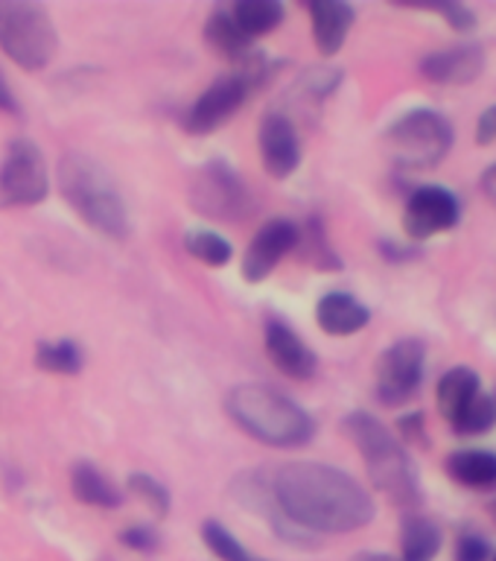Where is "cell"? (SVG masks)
<instances>
[{"mask_svg":"<svg viewBox=\"0 0 496 561\" xmlns=\"http://www.w3.org/2000/svg\"><path fill=\"white\" fill-rule=\"evenodd\" d=\"M275 506L301 533H357L374 520V500L348 471L324 462L280 465L269 477Z\"/></svg>","mask_w":496,"mask_h":561,"instance_id":"cell-1","label":"cell"},{"mask_svg":"<svg viewBox=\"0 0 496 561\" xmlns=\"http://www.w3.org/2000/svg\"><path fill=\"white\" fill-rule=\"evenodd\" d=\"M237 427L269 447H301L315 436L313 415L272 383H240L226 398Z\"/></svg>","mask_w":496,"mask_h":561,"instance_id":"cell-2","label":"cell"},{"mask_svg":"<svg viewBox=\"0 0 496 561\" xmlns=\"http://www.w3.org/2000/svg\"><path fill=\"white\" fill-rule=\"evenodd\" d=\"M59 191L70 208L88 226L112 240L131 234V219L120 187L96 158L85 152H68L59 161Z\"/></svg>","mask_w":496,"mask_h":561,"instance_id":"cell-3","label":"cell"},{"mask_svg":"<svg viewBox=\"0 0 496 561\" xmlns=\"http://www.w3.org/2000/svg\"><path fill=\"white\" fill-rule=\"evenodd\" d=\"M345 433L357 445L368 468V477L385 497L403 508L420 503V480L406 447L392 436V430L371 412H350L345 419Z\"/></svg>","mask_w":496,"mask_h":561,"instance_id":"cell-4","label":"cell"},{"mask_svg":"<svg viewBox=\"0 0 496 561\" xmlns=\"http://www.w3.org/2000/svg\"><path fill=\"white\" fill-rule=\"evenodd\" d=\"M0 50L24 70H42L56 59L59 35L50 12L30 0H0Z\"/></svg>","mask_w":496,"mask_h":561,"instance_id":"cell-5","label":"cell"},{"mask_svg":"<svg viewBox=\"0 0 496 561\" xmlns=\"http://www.w3.org/2000/svg\"><path fill=\"white\" fill-rule=\"evenodd\" d=\"M385 149L397 167L432 170L453 149V126L441 112L412 108L385 129Z\"/></svg>","mask_w":496,"mask_h":561,"instance_id":"cell-6","label":"cell"},{"mask_svg":"<svg viewBox=\"0 0 496 561\" xmlns=\"http://www.w3.org/2000/svg\"><path fill=\"white\" fill-rule=\"evenodd\" d=\"M266 73H272V68L263 61V56H257L254 61H249V65H243L240 70H234V73L219 77L217 82L205 88V94L187 108V114H184V129L191 131V135H210V131H217L219 126H226V123L231 121V114L243 108L249 94L261 85Z\"/></svg>","mask_w":496,"mask_h":561,"instance_id":"cell-7","label":"cell"},{"mask_svg":"<svg viewBox=\"0 0 496 561\" xmlns=\"http://www.w3.org/2000/svg\"><path fill=\"white\" fill-rule=\"evenodd\" d=\"M191 205L201 217L240 222L252 214L254 199L243 179L226 161H208L193 173Z\"/></svg>","mask_w":496,"mask_h":561,"instance_id":"cell-8","label":"cell"},{"mask_svg":"<svg viewBox=\"0 0 496 561\" xmlns=\"http://www.w3.org/2000/svg\"><path fill=\"white\" fill-rule=\"evenodd\" d=\"M47 191L50 179L42 149L26 138L12 140L0 164V205H38Z\"/></svg>","mask_w":496,"mask_h":561,"instance_id":"cell-9","label":"cell"},{"mask_svg":"<svg viewBox=\"0 0 496 561\" xmlns=\"http://www.w3.org/2000/svg\"><path fill=\"white\" fill-rule=\"evenodd\" d=\"M427 348L420 340H397L377 359V398L385 407H401L424 383Z\"/></svg>","mask_w":496,"mask_h":561,"instance_id":"cell-10","label":"cell"},{"mask_svg":"<svg viewBox=\"0 0 496 561\" xmlns=\"http://www.w3.org/2000/svg\"><path fill=\"white\" fill-rule=\"evenodd\" d=\"M459 219H462V205L455 199V193L441 184H424L406 199L403 231L412 240H429L459 226Z\"/></svg>","mask_w":496,"mask_h":561,"instance_id":"cell-11","label":"cell"},{"mask_svg":"<svg viewBox=\"0 0 496 561\" xmlns=\"http://www.w3.org/2000/svg\"><path fill=\"white\" fill-rule=\"evenodd\" d=\"M298 234L301 228L292 219H269L266 226L252 237L243 257V278L249 284H261L272 275V270L287 257L292 249H298Z\"/></svg>","mask_w":496,"mask_h":561,"instance_id":"cell-12","label":"cell"},{"mask_svg":"<svg viewBox=\"0 0 496 561\" xmlns=\"http://www.w3.org/2000/svg\"><path fill=\"white\" fill-rule=\"evenodd\" d=\"M257 147H261L263 170L272 179H289L301 164V140H298L296 123L289 121L287 114H266L261 123V135H257Z\"/></svg>","mask_w":496,"mask_h":561,"instance_id":"cell-13","label":"cell"},{"mask_svg":"<svg viewBox=\"0 0 496 561\" xmlns=\"http://www.w3.org/2000/svg\"><path fill=\"white\" fill-rule=\"evenodd\" d=\"M263 345H266V357L272 359V366L292 380H310L319 368L313 348L287 322H278V319L266 322Z\"/></svg>","mask_w":496,"mask_h":561,"instance_id":"cell-14","label":"cell"},{"mask_svg":"<svg viewBox=\"0 0 496 561\" xmlns=\"http://www.w3.org/2000/svg\"><path fill=\"white\" fill-rule=\"evenodd\" d=\"M482 70H485V53L480 44H455L429 53L420 61V77L436 85H468L482 77Z\"/></svg>","mask_w":496,"mask_h":561,"instance_id":"cell-15","label":"cell"},{"mask_svg":"<svg viewBox=\"0 0 496 561\" xmlns=\"http://www.w3.org/2000/svg\"><path fill=\"white\" fill-rule=\"evenodd\" d=\"M307 12L313 18V38L322 56H336L348 38L350 26L357 21V12L342 0H310Z\"/></svg>","mask_w":496,"mask_h":561,"instance_id":"cell-16","label":"cell"},{"mask_svg":"<svg viewBox=\"0 0 496 561\" xmlns=\"http://www.w3.org/2000/svg\"><path fill=\"white\" fill-rule=\"evenodd\" d=\"M315 322L331 336H354L371 322V310L357 296L336 289V293H327V296L319 298Z\"/></svg>","mask_w":496,"mask_h":561,"instance_id":"cell-17","label":"cell"},{"mask_svg":"<svg viewBox=\"0 0 496 561\" xmlns=\"http://www.w3.org/2000/svg\"><path fill=\"white\" fill-rule=\"evenodd\" d=\"M447 473L464 489H496V454L480 447L455 450L447 456Z\"/></svg>","mask_w":496,"mask_h":561,"instance_id":"cell-18","label":"cell"},{"mask_svg":"<svg viewBox=\"0 0 496 561\" xmlns=\"http://www.w3.org/2000/svg\"><path fill=\"white\" fill-rule=\"evenodd\" d=\"M70 491L73 497L94 508H117L123 503L120 489L91 462H77L70 468Z\"/></svg>","mask_w":496,"mask_h":561,"instance_id":"cell-19","label":"cell"},{"mask_svg":"<svg viewBox=\"0 0 496 561\" xmlns=\"http://www.w3.org/2000/svg\"><path fill=\"white\" fill-rule=\"evenodd\" d=\"M482 392L480 375L471 366H455L450 368L441 380H438V412L453 424L468 403Z\"/></svg>","mask_w":496,"mask_h":561,"instance_id":"cell-20","label":"cell"},{"mask_svg":"<svg viewBox=\"0 0 496 561\" xmlns=\"http://www.w3.org/2000/svg\"><path fill=\"white\" fill-rule=\"evenodd\" d=\"M441 552V529L418 512H406L401 524V561H432Z\"/></svg>","mask_w":496,"mask_h":561,"instance_id":"cell-21","label":"cell"},{"mask_svg":"<svg viewBox=\"0 0 496 561\" xmlns=\"http://www.w3.org/2000/svg\"><path fill=\"white\" fill-rule=\"evenodd\" d=\"M205 38L217 53H222L226 59H234L240 65H249V61L257 56L252 47V38L240 33V26L234 24V18L228 9H217L214 15L208 18L205 24Z\"/></svg>","mask_w":496,"mask_h":561,"instance_id":"cell-22","label":"cell"},{"mask_svg":"<svg viewBox=\"0 0 496 561\" xmlns=\"http://www.w3.org/2000/svg\"><path fill=\"white\" fill-rule=\"evenodd\" d=\"M228 12L234 18V24L240 26V33L249 35V38L269 35L272 30L284 24V3H278V0H240Z\"/></svg>","mask_w":496,"mask_h":561,"instance_id":"cell-23","label":"cell"},{"mask_svg":"<svg viewBox=\"0 0 496 561\" xmlns=\"http://www.w3.org/2000/svg\"><path fill=\"white\" fill-rule=\"evenodd\" d=\"M82 348L73 340H59V342H38L35 348V366L50 371V375H79L82 371Z\"/></svg>","mask_w":496,"mask_h":561,"instance_id":"cell-24","label":"cell"},{"mask_svg":"<svg viewBox=\"0 0 496 561\" xmlns=\"http://www.w3.org/2000/svg\"><path fill=\"white\" fill-rule=\"evenodd\" d=\"M450 427L459 433V436H482L488 430L496 427V401L494 394L480 392L468 407L462 410V415L450 424Z\"/></svg>","mask_w":496,"mask_h":561,"instance_id":"cell-25","label":"cell"},{"mask_svg":"<svg viewBox=\"0 0 496 561\" xmlns=\"http://www.w3.org/2000/svg\"><path fill=\"white\" fill-rule=\"evenodd\" d=\"M184 249L205 266H226L234 257V249L226 237L214 234V231H187L184 234Z\"/></svg>","mask_w":496,"mask_h":561,"instance_id":"cell-26","label":"cell"},{"mask_svg":"<svg viewBox=\"0 0 496 561\" xmlns=\"http://www.w3.org/2000/svg\"><path fill=\"white\" fill-rule=\"evenodd\" d=\"M201 541L208 547L219 561H269V559H257L254 552H249L243 543L237 541L234 535L228 533L226 526L219 520H208L201 526Z\"/></svg>","mask_w":496,"mask_h":561,"instance_id":"cell-27","label":"cell"},{"mask_svg":"<svg viewBox=\"0 0 496 561\" xmlns=\"http://www.w3.org/2000/svg\"><path fill=\"white\" fill-rule=\"evenodd\" d=\"M298 243H304V261L313 263L315 270H339L342 266V261L327 243V237H324V228L319 219L307 222V231L298 234Z\"/></svg>","mask_w":496,"mask_h":561,"instance_id":"cell-28","label":"cell"},{"mask_svg":"<svg viewBox=\"0 0 496 561\" xmlns=\"http://www.w3.org/2000/svg\"><path fill=\"white\" fill-rule=\"evenodd\" d=\"M129 491L138 500H143L149 506V512L158 517L170 515V491L149 473H131L129 477Z\"/></svg>","mask_w":496,"mask_h":561,"instance_id":"cell-29","label":"cell"},{"mask_svg":"<svg viewBox=\"0 0 496 561\" xmlns=\"http://www.w3.org/2000/svg\"><path fill=\"white\" fill-rule=\"evenodd\" d=\"M455 561H488L491 559V541L480 533H462L455 541Z\"/></svg>","mask_w":496,"mask_h":561,"instance_id":"cell-30","label":"cell"},{"mask_svg":"<svg viewBox=\"0 0 496 561\" xmlns=\"http://www.w3.org/2000/svg\"><path fill=\"white\" fill-rule=\"evenodd\" d=\"M120 543L135 552H155L161 538H158L155 529H149V526H129V529L120 535Z\"/></svg>","mask_w":496,"mask_h":561,"instance_id":"cell-31","label":"cell"},{"mask_svg":"<svg viewBox=\"0 0 496 561\" xmlns=\"http://www.w3.org/2000/svg\"><path fill=\"white\" fill-rule=\"evenodd\" d=\"M438 15H445L447 18V24L453 26V30H459V33H471V30H476V12L468 7H445V9H438Z\"/></svg>","mask_w":496,"mask_h":561,"instance_id":"cell-32","label":"cell"},{"mask_svg":"<svg viewBox=\"0 0 496 561\" xmlns=\"http://www.w3.org/2000/svg\"><path fill=\"white\" fill-rule=\"evenodd\" d=\"M401 433L406 442H412V445H424V442H427L424 415H420V412H415V415H406V419H401Z\"/></svg>","mask_w":496,"mask_h":561,"instance_id":"cell-33","label":"cell"},{"mask_svg":"<svg viewBox=\"0 0 496 561\" xmlns=\"http://www.w3.org/2000/svg\"><path fill=\"white\" fill-rule=\"evenodd\" d=\"M496 140V105L485 108L476 121V144H494Z\"/></svg>","mask_w":496,"mask_h":561,"instance_id":"cell-34","label":"cell"},{"mask_svg":"<svg viewBox=\"0 0 496 561\" xmlns=\"http://www.w3.org/2000/svg\"><path fill=\"white\" fill-rule=\"evenodd\" d=\"M0 112L3 114H18L21 112V105H18L15 94H12V88H9L7 77L0 73Z\"/></svg>","mask_w":496,"mask_h":561,"instance_id":"cell-35","label":"cell"},{"mask_svg":"<svg viewBox=\"0 0 496 561\" xmlns=\"http://www.w3.org/2000/svg\"><path fill=\"white\" fill-rule=\"evenodd\" d=\"M480 187H482V193H485V196H488L491 205H494V208H496V164H491L488 170H485V173H482Z\"/></svg>","mask_w":496,"mask_h":561,"instance_id":"cell-36","label":"cell"},{"mask_svg":"<svg viewBox=\"0 0 496 561\" xmlns=\"http://www.w3.org/2000/svg\"><path fill=\"white\" fill-rule=\"evenodd\" d=\"M354 561H401V559H394V556H389V552H359Z\"/></svg>","mask_w":496,"mask_h":561,"instance_id":"cell-37","label":"cell"},{"mask_svg":"<svg viewBox=\"0 0 496 561\" xmlns=\"http://www.w3.org/2000/svg\"><path fill=\"white\" fill-rule=\"evenodd\" d=\"M488 512H491V520H494V524H496V500H491Z\"/></svg>","mask_w":496,"mask_h":561,"instance_id":"cell-38","label":"cell"},{"mask_svg":"<svg viewBox=\"0 0 496 561\" xmlns=\"http://www.w3.org/2000/svg\"><path fill=\"white\" fill-rule=\"evenodd\" d=\"M494 561H496V552H494Z\"/></svg>","mask_w":496,"mask_h":561,"instance_id":"cell-39","label":"cell"},{"mask_svg":"<svg viewBox=\"0 0 496 561\" xmlns=\"http://www.w3.org/2000/svg\"><path fill=\"white\" fill-rule=\"evenodd\" d=\"M494 401H496V398H494Z\"/></svg>","mask_w":496,"mask_h":561,"instance_id":"cell-40","label":"cell"}]
</instances>
